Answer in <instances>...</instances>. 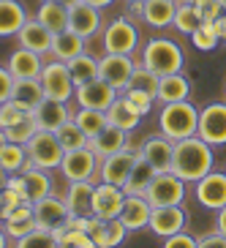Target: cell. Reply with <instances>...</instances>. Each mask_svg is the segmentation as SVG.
<instances>
[{"instance_id":"ba28073f","label":"cell","mask_w":226,"mask_h":248,"mask_svg":"<svg viewBox=\"0 0 226 248\" xmlns=\"http://www.w3.org/2000/svg\"><path fill=\"white\" fill-rule=\"evenodd\" d=\"M147 202L153 207H169V204L185 202V180L177 177L175 172H158L147 188Z\"/></svg>"},{"instance_id":"2e32d148","label":"cell","mask_w":226,"mask_h":248,"mask_svg":"<svg viewBox=\"0 0 226 248\" xmlns=\"http://www.w3.org/2000/svg\"><path fill=\"white\" fill-rule=\"evenodd\" d=\"M125 204V191L120 186H109V183H95V194H93V216L104 221L120 218Z\"/></svg>"},{"instance_id":"60d3db41","label":"cell","mask_w":226,"mask_h":248,"mask_svg":"<svg viewBox=\"0 0 226 248\" xmlns=\"http://www.w3.org/2000/svg\"><path fill=\"white\" fill-rule=\"evenodd\" d=\"M191 44L196 46L199 52H215L221 44V36H218V28L215 22H202V28L191 33Z\"/></svg>"},{"instance_id":"44dd1931","label":"cell","mask_w":226,"mask_h":248,"mask_svg":"<svg viewBox=\"0 0 226 248\" xmlns=\"http://www.w3.org/2000/svg\"><path fill=\"white\" fill-rule=\"evenodd\" d=\"M33 117H36V123H38V128H41V131H58L60 125L68 123V120L74 117V112L68 109L66 101L44 98V101L33 109Z\"/></svg>"},{"instance_id":"11a10c76","label":"cell","mask_w":226,"mask_h":248,"mask_svg":"<svg viewBox=\"0 0 226 248\" xmlns=\"http://www.w3.org/2000/svg\"><path fill=\"white\" fill-rule=\"evenodd\" d=\"M0 248H11V237L6 234V229L0 226Z\"/></svg>"},{"instance_id":"4dcf8cb0","label":"cell","mask_w":226,"mask_h":248,"mask_svg":"<svg viewBox=\"0 0 226 248\" xmlns=\"http://www.w3.org/2000/svg\"><path fill=\"white\" fill-rule=\"evenodd\" d=\"M0 167L8 175H22L28 169H33V161L28 155V147L19 142H3L0 145Z\"/></svg>"},{"instance_id":"8992f818","label":"cell","mask_w":226,"mask_h":248,"mask_svg":"<svg viewBox=\"0 0 226 248\" xmlns=\"http://www.w3.org/2000/svg\"><path fill=\"white\" fill-rule=\"evenodd\" d=\"M101 169V155L95 153L93 147H79V150H66L63 164H60V175L68 183H79V180H95Z\"/></svg>"},{"instance_id":"d590c367","label":"cell","mask_w":226,"mask_h":248,"mask_svg":"<svg viewBox=\"0 0 226 248\" xmlns=\"http://www.w3.org/2000/svg\"><path fill=\"white\" fill-rule=\"evenodd\" d=\"M68 71H71V79L74 85L79 88V85H85V82H93L98 79V58L95 55H90V52H82L79 58H74L66 63Z\"/></svg>"},{"instance_id":"6f0895ef","label":"cell","mask_w":226,"mask_h":248,"mask_svg":"<svg viewBox=\"0 0 226 248\" xmlns=\"http://www.w3.org/2000/svg\"><path fill=\"white\" fill-rule=\"evenodd\" d=\"M6 183H8V172H6L3 167H0V191L6 188Z\"/></svg>"},{"instance_id":"f907efd6","label":"cell","mask_w":226,"mask_h":248,"mask_svg":"<svg viewBox=\"0 0 226 248\" xmlns=\"http://www.w3.org/2000/svg\"><path fill=\"white\" fill-rule=\"evenodd\" d=\"M14 74L8 71V66H0V104L8 101L11 93H14Z\"/></svg>"},{"instance_id":"ffe728a7","label":"cell","mask_w":226,"mask_h":248,"mask_svg":"<svg viewBox=\"0 0 226 248\" xmlns=\"http://www.w3.org/2000/svg\"><path fill=\"white\" fill-rule=\"evenodd\" d=\"M150 216H153V204L147 202V197L139 194H125V204L120 213V221L125 224L128 232H139L150 226Z\"/></svg>"},{"instance_id":"30bf717a","label":"cell","mask_w":226,"mask_h":248,"mask_svg":"<svg viewBox=\"0 0 226 248\" xmlns=\"http://www.w3.org/2000/svg\"><path fill=\"white\" fill-rule=\"evenodd\" d=\"M199 137L212 147L226 145V98L199 109Z\"/></svg>"},{"instance_id":"7dc6e473","label":"cell","mask_w":226,"mask_h":248,"mask_svg":"<svg viewBox=\"0 0 226 248\" xmlns=\"http://www.w3.org/2000/svg\"><path fill=\"white\" fill-rule=\"evenodd\" d=\"M123 98L128 104H131L134 109L139 112L142 117H147L150 112H153V104H155V98L150 93H142V90H134V88H125L123 90Z\"/></svg>"},{"instance_id":"9a60e30c","label":"cell","mask_w":226,"mask_h":248,"mask_svg":"<svg viewBox=\"0 0 226 248\" xmlns=\"http://www.w3.org/2000/svg\"><path fill=\"white\" fill-rule=\"evenodd\" d=\"M185 226H188V210L182 204H169V207H153L147 229L155 237H172L177 232H185Z\"/></svg>"},{"instance_id":"91938a15","label":"cell","mask_w":226,"mask_h":248,"mask_svg":"<svg viewBox=\"0 0 226 248\" xmlns=\"http://www.w3.org/2000/svg\"><path fill=\"white\" fill-rule=\"evenodd\" d=\"M3 142H8V139H6V131L0 128V145H3Z\"/></svg>"},{"instance_id":"8d00e7d4","label":"cell","mask_w":226,"mask_h":248,"mask_svg":"<svg viewBox=\"0 0 226 248\" xmlns=\"http://www.w3.org/2000/svg\"><path fill=\"white\" fill-rule=\"evenodd\" d=\"M202 14H199V8L194 6V3H188V0H177V11H175V25L172 28L177 30V33H182V36H191L194 30L202 28Z\"/></svg>"},{"instance_id":"e7e4bbea","label":"cell","mask_w":226,"mask_h":248,"mask_svg":"<svg viewBox=\"0 0 226 248\" xmlns=\"http://www.w3.org/2000/svg\"><path fill=\"white\" fill-rule=\"evenodd\" d=\"M224 6H226V0H224Z\"/></svg>"},{"instance_id":"db71d44e","label":"cell","mask_w":226,"mask_h":248,"mask_svg":"<svg viewBox=\"0 0 226 248\" xmlns=\"http://www.w3.org/2000/svg\"><path fill=\"white\" fill-rule=\"evenodd\" d=\"M215 28H218V36H221V41L226 44V14H221L218 19H215Z\"/></svg>"},{"instance_id":"ac0fdd59","label":"cell","mask_w":226,"mask_h":248,"mask_svg":"<svg viewBox=\"0 0 226 248\" xmlns=\"http://www.w3.org/2000/svg\"><path fill=\"white\" fill-rule=\"evenodd\" d=\"M196 186V199L207 210H221L226 204V172H207Z\"/></svg>"},{"instance_id":"484cf974","label":"cell","mask_w":226,"mask_h":248,"mask_svg":"<svg viewBox=\"0 0 226 248\" xmlns=\"http://www.w3.org/2000/svg\"><path fill=\"white\" fill-rule=\"evenodd\" d=\"M175 11H177V0H145L142 3V22L150 28H172L175 25Z\"/></svg>"},{"instance_id":"7402d4cb","label":"cell","mask_w":226,"mask_h":248,"mask_svg":"<svg viewBox=\"0 0 226 248\" xmlns=\"http://www.w3.org/2000/svg\"><path fill=\"white\" fill-rule=\"evenodd\" d=\"M52 38H55V33H52V30H46L44 25L36 19V16H33V19H28V22L22 25V30L16 33L19 46H25V49H30V52H38V55H49Z\"/></svg>"},{"instance_id":"d4e9b609","label":"cell","mask_w":226,"mask_h":248,"mask_svg":"<svg viewBox=\"0 0 226 248\" xmlns=\"http://www.w3.org/2000/svg\"><path fill=\"white\" fill-rule=\"evenodd\" d=\"M93 194H95V180H79L68 183L66 188V204L71 216H93Z\"/></svg>"},{"instance_id":"6da1fadb","label":"cell","mask_w":226,"mask_h":248,"mask_svg":"<svg viewBox=\"0 0 226 248\" xmlns=\"http://www.w3.org/2000/svg\"><path fill=\"white\" fill-rule=\"evenodd\" d=\"M215 167V153L212 145H207L202 137H188L175 142V161H172V172L182 177L185 183H199L207 172Z\"/></svg>"},{"instance_id":"680465c9","label":"cell","mask_w":226,"mask_h":248,"mask_svg":"<svg viewBox=\"0 0 226 248\" xmlns=\"http://www.w3.org/2000/svg\"><path fill=\"white\" fill-rule=\"evenodd\" d=\"M128 6H139V3H145V0H125Z\"/></svg>"},{"instance_id":"c3c4849f","label":"cell","mask_w":226,"mask_h":248,"mask_svg":"<svg viewBox=\"0 0 226 248\" xmlns=\"http://www.w3.org/2000/svg\"><path fill=\"white\" fill-rule=\"evenodd\" d=\"M194 6L199 8V14H202L204 22H215L221 14H226L224 0H199V3H194Z\"/></svg>"},{"instance_id":"f1b7e54d","label":"cell","mask_w":226,"mask_h":248,"mask_svg":"<svg viewBox=\"0 0 226 248\" xmlns=\"http://www.w3.org/2000/svg\"><path fill=\"white\" fill-rule=\"evenodd\" d=\"M30 16L19 0H0V38H16Z\"/></svg>"},{"instance_id":"4316f807","label":"cell","mask_w":226,"mask_h":248,"mask_svg":"<svg viewBox=\"0 0 226 248\" xmlns=\"http://www.w3.org/2000/svg\"><path fill=\"white\" fill-rule=\"evenodd\" d=\"M3 229H6V234L11 240H19L25 234L36 232L38 224H36V216H33V204L25 202V204H19L16 210H11L6 218H3Z\"/></svg>"},{"instance_id":"8fae6325","label":"cell","mask_w":226,"mask_h":248,"mask_svg":"<svg viewBox=\"0 0 226 248\" xmlns=\"http://www.w3.org/2000/svg\"><path fill=\"white\" fill-rule=\"evenodd\" d=\"M134 68H136L134 55H109V52H104L98 58V77L104 82H109L112 88L120 90V93L128 88Z\"/></svg>"},{"instance_id":"be15d7a7","label":"cell","mask_w":226,"mask_h":248,"mask_svg":"<svg viewBox=\"0 0 226 248\" xmlns=\"http://www.w3.org/2000/svg\"><path fill=\"white\" fill-rule=\"evenodd\" d=\"M188 3H199V0H188Z\"/></svg>"},{"instance_id":"816d5d0a","label":"cell","mask_w":226,"mask_h":248,"mask_svg":"<svg viewBox=\"0 0 226 248\" xmlns=\"http://www.w3.org/2000/svg\"><path fill=\"white\" fill-rule=\"evenodd\" d=\"M199 248H226V234L221 232L204 234V237H199Z\"/></svg>"},{"instance_id":"e575fe53","label":"cell","mask_w":226,"mask_h":248,"mask_svg":"<svg viewBox=\"0 0 226 248\" xmlns=\"http://www.w3.org/2000/svg\"><path fill=\"white\" fill-rule=\"evenodd\" d=\"M22 180H25V197H28V202H38V199H44L52 194V177L46 169H28V172H22Z\"/></svg>"},{"instance_id":"4fadbf2b","label":"cell","mask_w":226,"mask_h":248,"mask_svg":"<svg viewBox=\"0 0 226 248\" xmlns=\"http://www.w3.org/2000/svg\"><path fill=\"white\" fill-rule=\"evenodd\" d=\"M117 95H120V90H115L109 82H104L101 77H98V79L85 82V85H79V88L74 90V101L79 104L82 109H101V112H106L112 104L117 101Z\"/></svg>"},{"instance_id":"1f68e13d","label":"cell","mask_w":226,"mask_h":248,"mask_svg":"<svg viewBox=\"0 0 226 248\" xmlns=\"http://www.w3.org/2000/svg\"><path fill=\"white\" fill-rule=\"evenodd\" d=\"M36 19L52 33H63V30H68V6L66 3H55V0H41Z\"/></svg>"},{"instance_id":"5bb4252c","label":"cell","mask_w":226,"mask_h":248,"mask_svg":"<svg viewBox=\"0 0 226 248\" xmlns=\"http://www.w3.org/2000/svg\"><path fill=\"white\" fill-rule=\"evenodd\" d=\"M139 155L155 169V172H172V161H175V142L164 134H150L145 142L139 145Z\"/></svg>"},{"instance_id":"7bdbcfd3","label":"cell","mask_w":226,"mask_h":248,"mask_svg":"<svg viewBox=\"0 0 226 248\" xmlns=\"http://www.w3.org/2000/svg\"><path fill=\"white\" fill-rule=\"evenodd\" d=\"M3 131H6V139H8V142H19V145H28L30 139L36 137L38 123H36V117H33V112H30L28 117H22L19 123L8 125V128H3Z\"/></svg>"},{"instance_id":"e0dca14e","label":"cell","mask_w":226,"mask_h":248,"mask_svg":"<svg viewBox=\"0 0 226 248\" xmlns=\"http://www.w3.org/2000/svg\"><path fill=\"white\" fill-rule=\"evenodd\" d=\"M33 216H36L38 229H49V232H55L58 226L66 224L71 213H68L66 199H60V197H55V194H49V197L33 202Z\"/></svg>"},{"instance_id":"5b68a950","label":"cell","mask_w":226,"mask_h":248,"mask_svg":"<svg viewBox=\"0 0 226 248\" xmlns=\"http://www.w3.org/2000/svg\"><path fill=\"white\" fill-rule=\"evenodd\" d=\"M25 147H28V155H30V161H33V167L46 169V172L60 169L63 155H66V147L60 145L58 134L55 131H41V128H38L36 137L30 139Z\"/></svg>"},{"instance_id":"277c9868","label":"cell","mask_w":226,"mask_h":248,"mask_svg":"<svg viewBox=\"0 0 226 248\" xmlns=\"http://www.w3.org/2000/svg\"><path fill=\"white\" fill-rule=\"evenodd\" d=\"M101 46L109 55H136L139 49V28L128 16H115L101 30Z\"/></svg>"},{"instance_id":"681fc988","label":"cell","mask_w":226,"mask_h":248,"mask_svg":"<svg viewBox=\"0 0 226 248\" xmlns=\"http://www.w3.org/2000/svg\"><path fill=\"white\" fill-rule=\"evenodd\" d=\"M161 248H199V237H194L188 232H177L172 237H164Z\"/></svg>"},{"instance_id":"9f6ffc18","label":"cell","mask_w":226,"mask_h":248,"mask_svg":"<svg viewBox=\"0 0 226 248\" xmlns=\"http://www.w3.org/2000/svg\"><path fill=\"white\" fill-rule=\"evenodd\" d=\"M85 3H90V6H95V8H106V6H112L115 0H85Z\"/></svg>"},{"instance_id":"ab89813d","label":"cell","mask_w":226,"mask_h":248,"mask_svg":"<svg viewBox=\"0 0 226 248\" xmlns=\"http://www.w3.org/2000/svg\"><path fill=\"white\" fill-rule=\"evenodd\" d=\"M58 139H60V145L66 147V150H79V147H88L90 145V139H88V134L82 131L79 125H76V120H68V123H63L58 128Z\"/></svg>"},{"instance_id":"d6a6232c","label":"cell","mask_w":226,"mask_h":248,"mask_svg":"<svg viewBox=\"0 0 226 248\" xmlns=\"http://www.w3.org/2000/svg\"><path fill=\"white\" fill-rule=\"evenodd\" d=\"M106 117H109V123L117 125V128H123V131H136L139 123H142V115H139L136 109H134L131 104L123 98V93L117 95V101L112 104L109 109H106Z\"/></svg>"},{"instance_id":"b9f144b4","label":"cell","mask_w":226,"mask_h":248,"mask_svg":"<svg viewBox=\"0 0 226 248\" xmlns=\"http://www.w3.org/2000/svg\"><path fill=\"white\" fill-rule=\"evenodd\" d=\"M158 82H161L158 74H153L150 68H145L142 63H136V68H134V74H131V82H128V88L142 90V93H150L155 98V95H158Z\"/></svg>"},{"instance_id":"bcb514c9","label":"cell","mask_w":226,"mask_h":248,"mask_svg":"<svg viewBox=\"0 0 226 248\" xmlns=\"http://www.w3.org/2000/svg\"><path fill=\"white\" fill-rule=\"evenodd\" d=\"M30 112L25 109L22 104H16L14 98H8V101L0 104V128H8V125L19 123L22 117H28Z\"/></svg>"},{"instance_id":"7c38bea8","label":"cell","mask_w":226,"mask_h":248,"mask_svg":"<svg viewBox=\"0 0 226 248\" xmlns=\"http://www.w3.org/2000/svg\"><path fill=\"white\" fill-rule=\"evenodd\" d=\"M68 30H74L76 36H82L85 41L95 38L104 30V19H101V8L90 6L85 0H76L68 6Z\"/></svg>"},{"instance_id":"f35d334b","label":"cell","mask_w":226,"mask_h":248,"mask_svg":"<svg viewBox=\"0 0 226 248\" xmlns=\"http://www.w3.org/2000/svg\"><path fill=\"white\" fill-rule=\"evenodd\" d=\"M74 120H76V125H79L82 131L88 134V139H93V137H98V134L109 125V117H106V112H101V109H76L74 112Z\"/></svg>"},{"instance_id":"603a6c76","label":"cell","mask_w":226,"mask_h":248,"mask_svg":"<svg viewBox=\"0 0 226 248\" xmlns=\"http://www.w3.org/2000/svg\"><path fill=\"white\" fill-rule=\"evenodd\" d=\"M8 71L14 74V79H33V77H41V68H44V55L38 52H30L25 46H19L16 52L8 55Z\"/></svg>"},{"instance_id":"cb8c5ba5","label":"cell","mask_w":226,"mask_h":248,"mask_svg":"<svg viewBox=\"0 0 226 248\" xmlns=\"http://www.w3.org/2000/svg\"><path fill=\"white\" fill-rule=\"evenodd\" d=\"M191 90H194V82H191L182 71L166 74V77H161V82H158V95H155V101H161V104L188 101Z\"/></svg>"},{"instance_id":"f5cc1de1","label":"cell","mask_w":226,"mask_h":248,"mask_svg":"<svg viewBox=\"0 0 226 248\" xmlns=\"http://www.w3.org/2000/svg\"><path fill=\"white\" fill-rule=\"evenodd\" d=\"M218 216H215V232L226 234V204L221 207V210H215Z\"/></svg>"},{"instance_id":"d6986e66","label":"cell","mask_w":226,"mask_h":248,"mask_svg":"<svg viewBox=\"0 0 226 248\" xmlns=\"http://www.w3.org/2000/svg\"><path fill=\"white\" fill-rule=\"evenodd\" d=\"M88 234L93 237V243L98 248H120L128 237V229L120 218H112V221H104L98 216H93V224H90Z\"/></svg>"},{"instance_id":"836d02e7","label":"cell","mask_w":226,"mask_h":248,"mask_svg":"<svg viewBox=\"0 0 226 248\" xmlns=\"http://www.w3.org/2000/svg\"><path fill=\"white\" fill-rule=\"evenodd\" d=\"M11 98H14L16 104H22L28 112H33L38 104L46 98V95H44V85H41V79H38V77H33V79H16Z\"/></svg>"},{"instance_id":"f546056e","label":"cell","mask_w":226,"mask_h":248,"mask_svg":"<svg viewBox=\"0 0 226 248\" xmlns=\"http://www.w3.org/2000/svg\"><path fill=\"white\" fill-rule=\"evenodd\" d=\"M82 52H88V41L82 36H76L74 30H63V33H55V38H52V49L49 55L55 60H63V63H68V60L79 58Z\"/></svg>"},{"instance_id":"7a4b0ae2","label":"cell","mask_w":226,"mask_h":248,"mask_svg":"<svg viewBox=\"0 0 226 248\" xmlns=\"http://www.w3.org/2000/svg\"><path fill=\"white\" fill-rule=\"evenodd\" d=\"M158 131L169 137L172 142L196 137L199 134V107L188 101H175L164 104L158 112Z\"/></svg>"},{"instance_id":"6125c7cd","label":"cell","mask_w":226,"mask_h":248,"mask_svg":"<svg viewBox=\"0 0 226 248\" xmlns=\"http://www.w3.org/2000/svg\"><path fill=\"white\" fill-rule=\"evenodd\" d=\"M224 98H226V82H224Z\"/></svg>"},{"instance_id":"52a82bcc","label":"cell","mask_w":226,"mask_h":248,"mask_svg":"<svg viewBox=\"0 0 226 248\" xmlns=\"http://www.w3.org/2000/svg\"><path fill=\"white\" fill-rule=\"evenodd\" d=\"M41 85H44V95L46 98H55V101H71L74 98V90H76V85H74L71 79V71H68V66L63 63V60H55L52 58L49 63H44V68H41Z\"/></svg>"},{"instance_id":"83f0119b","label":"cell","mask_w":226,"mask_h":248,"mask_svg":"<svg viewBox=\"0 0 226 248\" xmlns=\"http://www.w3.org/2000/svg\"><path fill=\"white\" fill-rule=\"evenodd\" d=\"M90 147H93L101 158H106V155H115V153H120V150H125V147H131V142H128V131H123V128H117V125L109 123L98 137L90 139Z\"/></svg>"},{"instance_id":"9c48e42d","label":"cell","mask_w":226,"mask_h":248,"mask_svg":"<svg viewBox=\"0 0 226 248\" xmlns=\"http://www.w3.org/2000/svg\"><path fill=\"white\" fill-rule=\"evenodd\" d=\"M139 161V147H125L115 155L101 158V169H98V183H109V186H120L123 188L128 177H131L134 167Z\"/></svg>"},{"instance_id":"ee69618b","label":"cell","mask_w":226,"mask_h":248,"mask_svg":"<svg viewBox=\"0 0 226 248\" xmlns=\"http://www.w3.org/2000/svg\"><path fill=\"white\" fill-rule=\"evenodd\" d=\"M11 248H60V243L55 237V232H49V229H36V232L14 240Z\"/></svg>"},{"instance_id":"94428289","label":"cell","mask_w":226,"mask_h":248,"mask_svg":"<svg viewBox=\"0 0 226 248\" xmlns=\"http://www.w3.org/2000/svg\"><path fill=\"white\" fill-rule=\"evenodd\" d=\"M0 213H3V194H0Z\"/></svg>"},{"instance_id":"3957f363","label":"cell","mask_w":226,"mask_h":248,"mask_svg":"<svg viewBox=\"0 0 226 248\" xmlns=\"http://www.w3.org/2000/svg\"><path fill=\"white\" fill-rule=\"evenodd\" d=\"M145 68H150L158 77H166V74H177L185 66V52L177 41L172 38H150L145 46H142V60H139Z\"/></svg>"},{"instance_id":"74e56055","label":"cell","mask_w":226,"mask_h":248,"mask_svg":"<svg viewBox=\"0 0 226 248\" xmlns=\"http://www.w3.org/2000/svg\"><path fill=\"white\" fill-rule=\"evenodd\" d=\"M155 175H158V172H155V169L150 167V164H147L142 155H139L136 167H134V172H131V177H128V183L123 186V191H125V194H139V197H145Z\"/></svg>"},{"instance_id":"f6af8a7d","label":"cell","mask_w":226,"mask_h":248,"mask_svg":"<svg viewBox=\"0 0 226 248\" xmlns=\"http://www.w3.org/2000/svg\"><path fill=\"white\" fill-rule=\"evenodd\" d=\"M55 237H58L60 248H98L88 232H71L66 226H58L55 229Z\"/></svg>"}]
</instances>
